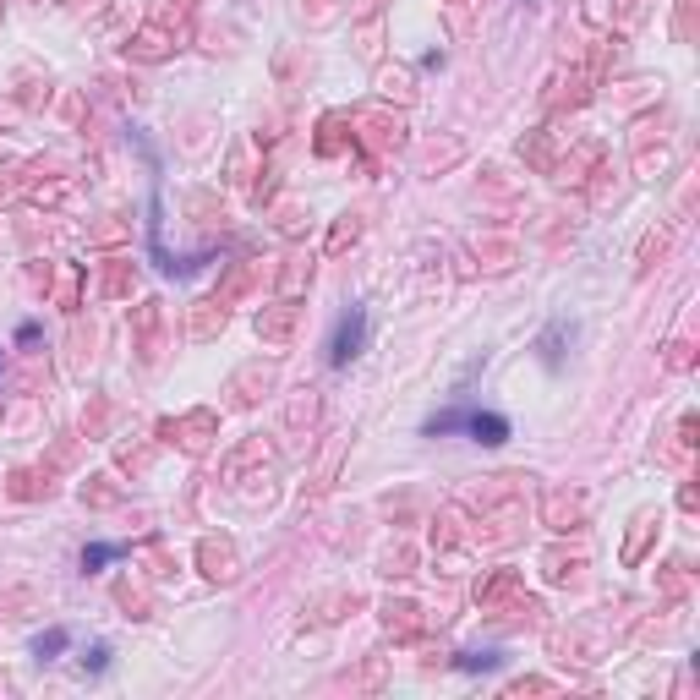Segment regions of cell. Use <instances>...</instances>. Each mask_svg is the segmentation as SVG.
<instances>
[{"instance_id": "cell-2", "label": "cell", "mask_w": 700, "mask_h": 700, "mask_svg": "<svg viewBox=\"0 0 700 700\" xmlns=\"http://www.w3.org/2000/svg\"><path fill=\"white\" fill-rule=\"evenodd\" d=\"M361 340H367V312L350 307L340 323H334V340H329V367H345L350 356H361Z\"/></svg>"}, {"instance_id": "cell-4", "label": "cell", "mask_w": 700, "mask_h": 700, "mask_svg": "<svg viewBox=\"0 0 700 700\" xmlns=\"http://www.w3.org/2000/svg\"><path fill=\"white\" fill-rule=\"evenodd\" d=\"M460 668H498V657H493V651H482V657H460Z\"/></svg>"}, {"instance_id": "cell-5", "label": "cell", "mask_w": 700, "mask_h": 700, "mask_svg": "<svg viewBox=\"0 0 700 700\" xmlns=\"http://www.w3.org/2000/svg\"><path fill=\"white\" fill-rule=\"evenodd\" d=\"M66 646V635H61V629H55V635H44L39 640V646H33V651H39V657H44V651H61Z\"/></svg>"}, {"instance_id": "cell-1", "label": "cell", "mask_w": 700, "mask_h": 700, "mask_svg": "<svg viewBox=\"0 0 700 700\" xmlns=\"http://www.w3.org/2000/svg\"><path fill=\"white\" fill-rule=\"evenodd\" d=\"M443 433H471L476 443H504L509 422L498 411H471V405H460V411H443V416L427 422V438H443Z\"/></svg>"}, {"instance_id": "cell-3", "label": "cell", "mask_w": 700, "mask_h": 700, "mask_svg": "<svg viewBox=\"0 0 700 700\" xmlns=\"http://www.w3.org/2000/svg\"><path fill=\"white\" fill-rule=\"evenodd\" d=\"M115 553H121V547H88V553H83V569H99V564H110Z\"/></svg>"}]
</instances>
